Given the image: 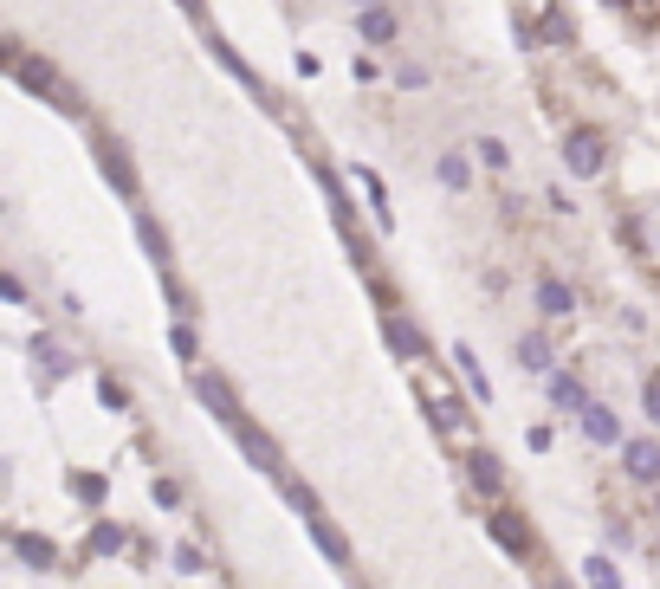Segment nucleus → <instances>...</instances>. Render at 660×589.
<instances>
[{
  "label": "nucleus",
  "instance_id": "nucleus-1",
  "mask_svg": "<svg viewBox=\"0 0 660 589\" xmlns=\"http://www.w3.org/2000/svg\"><path fill=\"white\" fill-rule=\"evenodd\" d=\"M7 72H13V85L26 91V98H39V104H59L65 117H85V98H78L72 85H65L59 72H52L46 59H33V52H20V46H7Z\"/></svg>",
  "mask_w": 660,
  "mask_h": 589
},
{
  "label": "nucleus",
  "instance_id": "nucleus-2",
  "mask_svg": "<svg viewBox=\"0 0 660 589\" xmlns=\"http://www.w3.org/2000/svg\"><path fill=\"white\" fill-rule=\"evenodd\" d=\"M563 169H570L576 182L602 175V169H609V136H602L596 123H576V130L563 136Z\"/></svg>",
  "mask_w": 660,
  "mask_h": 589
},
{
  "label": "nucleus",
  "instance_id": "nucleus-3",
  "mask_svg": "<svg viewBox=\"0 0 660 589\" xmlns=\"http://www.w3.org/2000/svg\"><path fill=\"white\" fill-rule=\"evenodd\" d=\"M195 402L208 408L214 421H227V428H240V395H233V382L227 376H214V369H195Z\"/></svg>",
  "mask_w": 660,
  "mask_h": 589
},
{
  "label": "nucleus",
  "instance_id": "nucleus-4",
  "mask_svg": "<svg viewBox=\"0 0 660 589\" xmlns=\"http://www.w3.org/2000/svg\"><path fill=\"white\" fill-rule=\"evenodd\" d=\"M98 169H104V182L117 188L123 201H136V195H143V182H136V162L123 156V143H117V136H98Z\"/></svg>",
  "mask_w": 660,
  "mask_h": 589
},
{
  "label": "nucleus",
  "instance_id": "nucleus-5",
  "mask_svg": "<svg viewBox=\"0 0 660 589\" xmlns=\"http://www.w3.org/2000/svg\"><path fill=\"white\" fill-rule=\"evenodd\" d=\"M208 52H214V59H220V65H227V72H233V78H240V85H246V91H253V98H259V104H266V111H279V104H272V91H266V78H259V72H253V65H246V59H240V52H233V46H227V39H220V33H214V26H208Z\"/></svg>",
  "mask_w": 660,
  "mask_h": 589
},
{
  "label": "nucleus",
  "instance_id": "nucleus-6",
  "mask_svg": "<svg viewBox=\"0 0 660 589\" xmlns=\"http://www.w3.org/2000/svg\"><path fill=\"white\" fill-rule=\"evenodd\" d=\"M382 337H389L395 356H415V363L428 356V337H421V324H408L402 311H382Z\"/></svg>",
  "mask_w": 660,
  "mask_h": 589
},
{
  "label": "nucleus",
  "instance_id": "nucleus-7",
  "mask_svg": "<svg viewBox=\"0 0 660 589\" xmlns=\"http://www.w3.org/2000/svg\"><path fill=\"white\" fill-rule=\"evenodd\" d=\"M466 479H473L486 499H499V492H505V467H499V454H492V447H466Z\"/></svg>",
  "mask_w": 660,
  "mask_h": 589
},
{
  "label": "nucleus",
  "instance_id": "nucleus-8",
  "mask_svg": "<svg viewBox=\"0 0 660 589\" xmlns=\"http://www.w3.org/2000/svg\"><path fill=\"white\" fill-rule=\"evenodd\" d=\"M622 473L641 486H660V441H622Z\"/></svg>",
  "mask_w": 660,
  "mask_h": 589
},
{
  "label": "nucleus",
  "instance_id": "nucleus-9",
  "mask_svg": "<svg viewBox=\"0 0 660 589\" xmlns=\"http://www.w3.org/2000/svg\"><path fill=\"white\" fill-rule=\"evenodd\" d=\"M233 441L246 447V460H253L259 473H279V479H285V467H279V447H272V434H259L253 421H240V428H233Z\"/></svg>",
  "mask_w": 660,
  "mask_h": 589
},
{
  "label": "nucleus",
  "instance_id": "nucleus-10",
  "mask_svg": "<svg viewBox=\"0 0 660 589\" xmlns=\"http://www.w3.org/2000/svg\"><path fill=\"white\" fill-rule=\"evenodd\" d=\"M583 434H589L596 447H622V421H615V408H609V402H589V408H583Z\"/></svg>",
  "mask_w": 660,
  "mask_h": 589
},
{
  "label": "nucleus",
  "instance_id": "nucleus-11",
  "mask_svg": "<svg viewBox=\"0 0 660 589\" xmlns=\"http://www.w3.org/2000/svg\"><path fill=\"white\" fill-rule=\"evenodd\" d=\"M492 544L499 551H512V557H531V531H525V518H512V512H492Z\"/></svg>",
  "mask_w": 660,
  "mask_h": 589
},
{
  "label": "nucleus",
  "instance_id": "nucleus-12",
  "mask_svg": "<svg viewBox=\"0 0 660 589\" xmlns=\"http://www.w3.org/2000/svg\"><path fill=\"white\" fill-rule=\"evenodd\" d=\"M305 531H311V544L324 551V564H350V538H343V531L330 525L324 512H318V518H305Z\"/></svg>",
  "mask_w": 660,
  "mask_h": 589
},
{
  "label": "nucleus",
  "instance_id": "nucleus-13",
  "mask_svg": "<svg viewBox=\"0 0 660 589\" xmlns=\"http://www.w3.org/2000/svg\"><path fill=\"white\" fill-rule=\"evenodd\" d=\"M13 551H20L26 570H52V564H59V544L39 538V531H13Z\"/></svg>",
  "mask_w": 660,
  "mask_h": 589
},
{
  "label": "nucleus",
  "instance_id": "nucleus-14",
  "mask_svg": "<svg viewBox=\"0 0 660 589\" xmlns=\"http://www.w3.org/2000/svg\"><path fill=\"white\" fill-rule=\"evenodd\" d=\"M453 369H460V376H466V389H473V402L486 408V402H492V382H486V369H479L473 344H453Z\"/></svg>",
  "mask_w": 660,
  "mask_h": 589
},
{
  "label": "nucleus",
  "instance_id": "nucleus-15",
  "mask_svg": "<svg viewBox=\"0 0 660 589\" xmlns=\"http://www.w3.org/2000/svg\"><path fill=\"white\" fill-rule=\"evenodd\" d=\"M538 311H544V318H570V311H576V292H570L563 279H538Z\"/></svg>",
  "mask_w": 660,
  "mask_h": 589
},
{
  "label": "nucleus",
  "instance_id": "nucleus-16",
  "mask_svg": "<svg viewBox=\"0 0 660 589\" xmlns=\"http://www.w3.org/2000/svg\"><path fill=\"white\" fill-rule=\"evenodd\" d=\"M518 363H525V369H538V376H550V363H557V350H550V337L544 331H531V337H518Z\"/></svg>",
  "mask_w": 660,
  "mask_h": 589
},
{
  "label": "nucleus",
  "instance_id": "nucleus-17",
  "mask_svg": "<svg viewBox=\"0 0 660 589\" xmlns=\"http://www.w3.org/2000/svg\"><path fill=\"white\" fill-rule=\"evenodd\" d=\"M550 402L570 408V415H583V408H589V389H583L576 376H563V369H550Z\"/></svg>",
  "mask_w": 660,
  "mask_h": 589
},
{
  "label": "nucleus",
  "instance_id": "nucleus-18",
  "mask_svg": "<svg viewBox=\"0 0 660 589\" xmlns=\"http://www.w3.org/2000/svg\"><path fill=\"white\" fill-rule=\"evenodd\" d=\"M356 26H363L369 46H395V13L382 7V0H376V7H363V20H356Z\"/></svg>",
  "mask_w": 660,
  "mask_h": 589
},
{
  "label": "nucleus",
  "instance_id": "nucleus-19",
  "mask_svg": "<svg viewBox=\"0 0 660 589\" xmlns=\"http://www.w3.org/2000/svg\"><path fill=\"white\" fill-rule=\"evenodd\" d=\"M428 421H434V428H440V434H460V428H466V415H460V402H453V395H447V389H434V395H428Z\"/></svg>",
  "mask_w": 660,
  "mask_h": 589
},
{
  "label": "nucleus",
  "instance_id": "nucleus-20",
  "mask_svg": "<svg viewBox=\"0 0 660 589\" xmlns=\"http://www.w3.org/2000/svg\"><path fill=\"white\" fill-rule=\"evenodd\" d=\"M356 182H363V195H369V208H376V221H382V227H395L389 195H382V175H376V169H356Z\"/></svg>",
  "mask_w": 660,
  "mask_h": 589
},
{
  "label": "nucleus",
  "instance_id": "nucleus-21",
  "mask_svg": "<svg viewBox=\"0 0 660 589\" xmlns=\"http://www.w3.org/2000/svg\"><path fill=\"white\" fill-rule=\"evenodd\" d=\"M136 240H143V253L156 259V266H169V234H162V227L149 221V214H143V221H136Z\"/></svg>",
  "mask_w": 660,
  "mask_h": 589
},
{
  "label": "nucleus",
  "instance_id": "nucleus-22",
  "mask_svg": "<svg viewBox=\"0 0 660 589\" xmlns=\"http://www.w3.org/2000/svg\"><path fill=\"white\" fill-rule=\"evenodd\" d=\"M466 182H473V169H466V156H460V149H447V156H440V188H453V195H460Z\"/></svg>",
  "mask_w": 660,
  "mask_h": 589
},
{
  "label": "nucleus",
  "instance_id": "nucleus-23",
  "mask_svg": "<svg viewBox=\"0 0 660 589\" xmlns=\"http://www.w3.org/2000/svg\"><path fill=\"white\" fill-rule=\"evenodd\" d=\"M285 499H292V512H298V518H318V512H324V499L305 486V479H285Z\"/></svg>",
  "mask_w": 660,
  "mask_h": 589
},
{
  "label": "nucleus",
  "instance_id": "nucleus-24",
  "mask_svg": "<svg viewBox=\"0 0 660 589\" xmlns=\"http://www.w3.org/2000/svg\"><path fill=\"white\" fill-rule=\"evenodd\" d=\"M583 583H589V589H622V577H615V557H589V564H583Z\"/></svg>",
  "mask_w": 660,
  "mask_h": 589
},
{
  "label": "nucleus",
  "instance_id": "nucleus-25",
  "mask_svg": "<svg viewBox=\"0 0 660 589\" xmlns=\"http://www.w3.org/2000/svg\"><path fill=\"white\" fill-rule=\"evenodd\" d=\"M169 350L182 356V363H195V356H201V350H195V324H188V318H182V324L169 331Z\"/></svg>",
  "mask_w": 660,
  "mask_h": 589
},
{
  "label": "nucleus",
  "instance_id": "nucleus-26",
  "mask_svg": "<svg viewBox=\"0 0 660 589\" xmlns=\"http://www.w3.org/2000/svg\"><path fill=\"white\" fill-rule=\"evenodd\" d=\"M175 570H182V577H201V570H208L201 544H175Z\"/></svg>",
  "mask_w": 660,
  "mask_h": 589
},
{
  "label": "nucleus",
  "instance_id": "nucleus-27",
  "mask_svg": "<svg viewBox=\"0 0 660 589\" xmlns=\"http://www.w3.org/2000/svg\"><path fill=\"white\" fill-rule=\"evenodd\" d=\"M72 492H78L85 505H104V479H98V473H72Z\"/></svg>",
  "mask_w": 660,
  "mask_h": 589
},
{
  "label": "nucleus",
  "instance_id": "nucleus-28",
  "mask_svg": "<svg viewBox=\"0 0 660 589\" xmlns=\"http://www.w3.org/2000/svg\"><path fill=\"white\" fill-rule=\"evenodd\" d=\"M479 162H486V169H505V162H512V149H505L499 136H479Z\"/></svg>",
  "mask_w": 660,
  "mask_h": 589
},
{
  "label": "nucleus",
  "instance_id": "nucleus-29",
  "mask_svg": "<svg viewBox=\"0 0 660 589\" xmlns=\"http://www.w3.org/2000/svg\"><path fill=\"white\" fill-rule=\"evenodd\" d=\"M91 551H98V557L123 551V531H117V525H98V531H91Z\"/></svg>",
  "mask_w": 660,
  "mask_h": 589
},
{
  "label": "nucleus",
  "instance_id": "nucleus-30",
  "mask_svg": "<svg viewBox=\"0 0 660 589\" xmlns=\"http://www.w3.org/2000/svg\"><path fill=\"white\" fill-rule=\"evenodd\" d=\"M395 85H402V91H428V72H421V65H402V72H395Z\"/></svg>",
  "mask_w": 660,
  "mask_h": 589
},
{
  "label": "nucleus",
  "instance_id": "nucleus-31",
  "mask_svg": "<svg viewBox=\"0 0 660 589\" xmlns=\"http://www.w3.org/2000/svg\"><path fill=\"white\" fill-rule=\"evenodd\" d=\"M98 402L104 408H130V395H123V382H98Z\"/></svg>",
  "mask_w": 660,
  "mask_h": 589
},
{
  "label": "nucleus",
  "instance_id": "nucleus-32",
  "mask_svg": "<svg viewBox=\"0 0 660 589\" xmlns=\"http://www.w3.org/2000/svg\"><path fill=\"white\" fill-rule=\"evenodd\" d=\"M641 402H648V421L660 428V376H648V389H641Z\"/></svg>",
  "mask_w": 660,
  "mask_h": 589
},
{
  "label": "nucleus",
  "instance_id": "nucleus-33",
  "mask_svg": "<svg viewBox=\"0 0 660 589\" xmlns=\"http://www.w3.org/2000/svg\"><path fill=\"white\" fill-rule=\"evenodd\" d=\"M149 492H156V505H182V486H175V479H156Z\"/></svg>",
  "mask_w": 660,
  "mask_h": 589
},
{
  "label": "nucleus",
  "instance_id": "nucleus-34",
  "mask_svg": "<svg viewBox=\"0 0 660 589\" xmlns=\"http://www.w3.org/2000/svg\"><path fill=\"white\" fill-rule=\"evenodd\" d=\"M162 292H169V305H175V311H182V318H188V311H195V298H188V292H182V285H175V279H169V285H162Z\"/></svg>",
  "mask_w": 660,
  "mask_h": 589
},
{
  "label": "nucleus",
  "instance_id": "nucleus-35",
  "mask_svg": "<svg viewBox=\"0 0 660 589\" xmlns=\"http://www.w3.org/2000/svg\"><path fill=\"white\" fill-rule=\"evenodd\" d=\"M0 298H7V305H26V285H20V279L7 272V279H0Z\"/></svg>",
  "mask_w": 660,
  "mask_h": 589
},
{
  "label": "nucleus",
  "instance_id": "nucleus-36",
  "mask_svg": "<svg viewBox=\"0 0 660 589\" xmlns=\"http://www.w3.org/2000/svg\"><path fill=\"white\" fill-rule=\"evenodd\" d=\"M175 7H182V13H188L195 26H208V0H175Z\"/></svg>",
  "mask_w": 660,
  "mask_h": 589
},
{
  "label": "nucleus",
  "instance_id": "nucleus-37",
  "mask_svg": "<svg viewBox=\"0 0 660 589\" xmlns=\"http://www.w3.org/2000/svg\"><path fill=\"white\" fill-rule=\"evenodd\" d=\"M350 7H356V13H363V7H376V0H350Z\"/></svg>",
  "mask_w": 660,
  "mask_h": 589
},
{
  "label": "nucleus",
  "instance_id": "nucleus-38",
  "mask_svg": "<svg viewBox=\"0 0 660 589\" xmlns=\"http://www.w3.org/2000/svg\"><path fill=\"white\" fill-rule=\"evenodd\" d=\"M654 512H660V492H654Z\"/></svg>",
  "mask_w": 660,
  "mask_h": 589
},
{
  "label": "nucleus",
  "instance_id": "nucleus-39",
  "mask_svg": "<svg viewBox=\"0 0 660 589\" xmlns=\"http://www.w3.org/2000/svg\"><path fill=\"white\" fill-rule=\"evenodd\" d=\"M609 7H622V0H609Z\"/></svg>",
  "mask_w": 660,
  "mask_h": 589
}]
</instances>
